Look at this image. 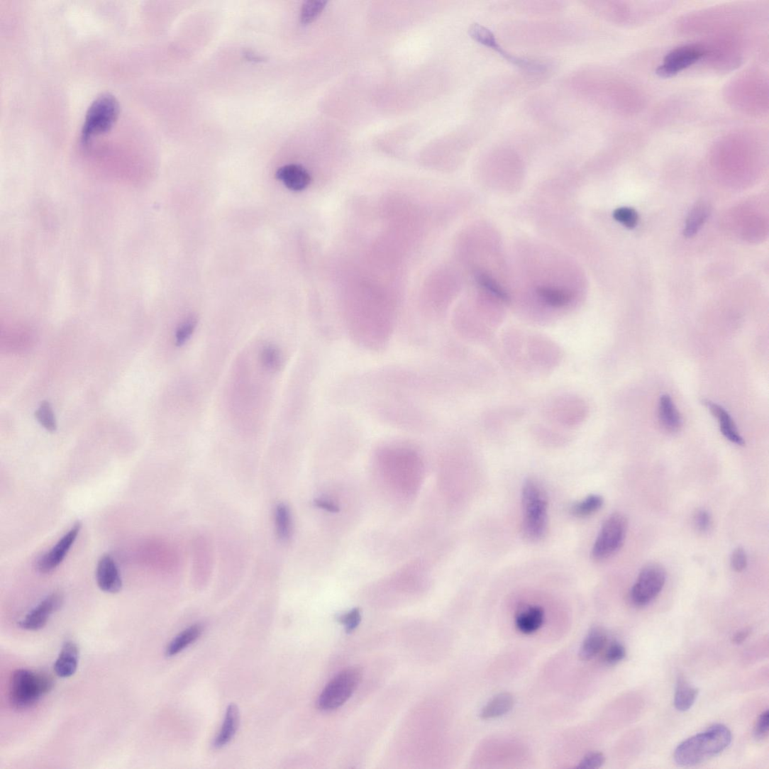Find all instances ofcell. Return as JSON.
I'll list each match as a JSON object with an SVG mask.
<instances>
[{"label":"cell","instance_id":"obj_2","mask_svg":"<svg viewBox=\"0 0 769 769\" xmlns=\"http://www.w3.org/2000/svg\"><path fill=\"white\" fill-rule=\"evenodd\" d=\"M731 741L730 730L724 725L716 724L682 742L675 751L674 759L679 765H697L721 753Z\"/></svg>","mask_w":769,"mask_h":769},{"label":"cell","instance_id":"obj_16","mask_svg":"<svg viewBox=\"0 0 769 769\" xmlns=\"http://www.w3.org/2000/svg\"><path fill=\"white\" fill-rule=\"evenodd\" d=\"M658 419L662 428L669 433H676L682 427V416L668 394L660 397L658 404Z\"/></svg>","mask_w":769,"mask_h":769},{"label":"cell","instance_id":"obj_43","mask_svg":"<svg viewBox=\"0 0 769 769\" xmlns=\"http://www.w3.org/2000/svg\"><path fill=\"white\" fill-rule=\"evenodd\" d=\"M243 57L250 62H261L264 61V58L258 55H255L250 50H245L243 52Z\"/></svg>","mask_w":769,"mask_h":769},{"label":"cell","instance_id":"obj_33","mask_svg":"<svg viewBox=\"0 0 769 769\" xmlns=\"http://www.w3.org/2000/svg\"><path fill=\"white\" fill-rule=\"evenodd\" d=\"M327 1L324 0H310L303 4L301 10V21L304 24L311 23L325 9Z\"/></svg>","mask_w":769,"mask_h":769},{"label":"cell","instance_id":"obj_13","mask_svg":"<svg viewBox=\"0 0 769 769\" xmlns=\"http://www.w3.org/2000/svg\"><path fill=\"white\" fill-rule=\"evenodd\" d=\"M63 602L62 594L55 592L45 598L19 623L22 629L36 631L43 629L51 614L58 611Z\"/></svg>","mask_w":769,"mask_h":769},{"label":"cell","instance_id":"obj_12","mask_svg":"<svg viewBox=\"0 0 769 769\" xmlns=\"http://www.w3.org/2000/svg\"><path fill=\"white\" fill-rule=\"evenodd\" d=\"M82 526L81 522H76L52 548L38 558L36 562V570L43 574L50 573L56 570L70 553L81 531Z\"/></svg>","mask_w":769,"mask_h":769},{"label":"cell","instance_id":"obj_31","mask_svg":"<svg viewBox=\"0 0 769 769\" xmlns=\"http://www.w3.org/2000/svg\"><path fill=\"white\" fill-rule=\"evenodd\" d=\"M537 294L546 304L553 306H566L572 299L570 292L555 288L542 287Z\"/></svg>","mask_w":769,"mask_h":769},{"label":"cell","instance_id":"obj_9","mask_svg":"<svg viewBox=\"0 0 769 769\" xmlns=\"http://www.w3.org/2000/svg\"><path fill=\"white\" fill-rule=\"evenodd\" d=\"M628 529L627 519L614 512L602 524L592 548V556L597 561L607 560L622 548Z\"/></svg>","mask_w":769,"mask_h":769},{"label":"cell","instance_id":"obj_25","mask_svg":"<svg viewBox=\"0 0 769 769\" xmlns=\"http://www.w3.org/2000/svg\"><path fill=\"white\" fill-rule=\"evenodd\" d=\"M203 632L201 624H194L177 635L170 643L165 651L166 656L171 658L178 655L192 643H194Z\"/></svg>","mask_w":769,"mask_h":769},{"label":"cell","instance_id":"obj_34","mask_svg":"<svg viewBox=\"0 0 769 769\" xmlns=\"http://www.w3.org/2000/svg\"><path fill=\"white\" fill-rule=\"evenodd\" d=\"M338 621L343 625L345 632L351 634L361 623V611L360 609H353L347 613L341 614Z\"/></svg>","mask_w":769,"mask_h":769},{"label":"cell","instance_id":"obj_29","mask_svg":"<svg viewBox=\"0 0 769 769\" xmlns=\"http://www.w3.org/2000/svg\"><path fill=\"white\" fill-rule=\"evenodd\" d=\"M709 214V207L704 203H699L690 211L686 223L685 235L687 237L695 236Z\"/></svg>","mask_w":769,"mask_h":769},{"label":"cell","instance_id":"obj_10","mask_svg":"<svg viewBox=\"0 0 769 769\" xmlns=\"http://www.w3.org/2000/svg\"><path fill=\"white\" fill-rule=\"evenodd\" d=\"M665 580V572L658 563H650L644 567L631 589L633 604L637 607L649 604L661 592Z\"/></svg>","mask_w":769,"mask_h":769},{"label":"cell","instance_id":"obj_15","mask_svg":"<svg viewBox=\"0 0 769 769\" xmlns=\"http://www.w3.org/2000/svg\"><path fill=\"white\" fill-rule=\"evenodd\" d=\"M279 181L290 190L302 191L309 186L311 177L301 165L289 164L282 166L276 173Z\"/></svg>","mask_w":769,"mask_h":769},{"label":"cell","instance_id":"obj_36","mask_svg":"<svg viewBox=\"0 0 769 769\" xmlns=\"http://www.w3.org/2000/svg\"><path fill=\"white\" fill-rule=\"evenodd\" d=\"M478 283L487 290L491 292L498 297L504 301L508 300V296L507 292L503 288L497 284V282L489 275L485 274H480L477 276Z\"/></svg>","mask_w":769,"mask_h":769},{"label":"cell","instance_id":"obj_32","mask_svg":"<svg viewBox=\"0 0 769 769\" xmlns=\"http://www.w3.org/2000/svg\"><path fill=\"white\" fill-rule=\"evenodd\" d=\"M35 417L38 423L48 431L55 432L57 429V421L52 407L48 402L41 403L35 412Z\"/></svg>","mask_w":769,"mask_h":769},{"label":"cell","instance_id":"obj_20","mask_svg":"<svg viewBox=\"0 0 769 769\" xmlns=\"http://www.w3.org/2000/svg\"><path fill=\"white\" fill-rule=\"evenodd\" d=\"M545 614L543 609L532 606L522 609L516 618L517 629L522 634H531L543 626Z\"/></svg>","mask_w":769,"mask_h":769},{"label":"cell","instance_id":"obj_35","mask_svg":"<svg viewBox=\"0 0 769 769\" xmlns=\"http://www.w3.org/2000/svg\"><path fill=\"white\" fill-rule=\"evenodd\" d=\"M613 216L614 220L621 223L628 228H634L638 223V214L631 208H620L615 210Z\"/></svg>","mask_w":769,"mask_h":769},{"label":"cell","instance_id":"obj_44","mask_svg":"<svg viewBox=\"0 0 769 769\" xmlns=\"http://www.w3.org/2000/svg\"><path fill=\"white\" fill-rule=\"evenodd\" d=\"M316 504L317 507L326 509V510L332 512L337 511L338 509L334 504L326 501H322V499H319V501H317Z\"/></svg>","mask_w":769,"mask_h":769},{"label":"cell","instance_id":"obj_24","mask_svg":"<svg viewBox=\"0 0 769 769\" xmlns=\"http://www.w3.org/2000/svg\"><path fill=\"white\" fill-rule=\"evenodd\" d=\"M515 700L510 694H499L491 699L482 709L480 716L482 719H494L502 717L514 708Z\"/></svg>","mask_w":769,"mask_h":769},{"label":"cell","instance_id":"obj_21","mask_svg":"<svg viewBox=\"0 0 769 769\" xmlns=\"http://www.w3.org/2000/svg\"><path fill=\"white\" fill-rule=\"evenodd\" d=\"M239 711L235 704H229L221 732L216 737L213 746L221 749L228 744L236 734L239 725Z\"/></svg>","mask_w":769,"mask_h":769},{"label":"cell","instance_id":"obj_26","mask_svg":"<svg viewBox=\"0 0 769 769\" xmlns=\"http://www.w3.org/2000/svg\"><path fill=\"white\" fill-rule=\"evenodd\" d=\"M698 694V689L691 687L684 677H679L674 698L675 709L680 712L688 711L694 706Z\"/></svg>","mask_w":769,"mask_h":769},{"label":"cell","instance_id":"obj_38","mask_svg":"<svg viewBox=\"0 0 769 769\" xmlns=\"http://www.w3.org/2000/svg\"><path fill=\"white\" fill-rule=\"evenodd\" d=\"M625 657V648L619 643H614L607 651L605 660L609 664H615L623 660Z\"/></svg>","mask_w":769,"mask_h":769},{"label":"cell","instance_id":"obj_18","mask_svg":"<svg viewBox=\"0 0 769 769\" xmlns=\"http://www.w3.org/2000/svg\"><path fill=\"white\" fill-rule=\"evenodd\" d=\"M79 649L72 641L63 644L59 657L55 663V671L60 677L72 676L78 669Z\"/></svg>","mask_w":769,"mask_h":769},{"label":"cell","instance_id":"obj_4","mask_svg":"<svg viewBox=\"0 0 769 769\" xmlns=\"http://www.w3.org/2000/svg\"><path fill=\"white\" fill-rule=\"evenodd\" d=\"M545 80L541 77L524 72L519 75L497 77L481 86V109H492L502 106Z\"/></svg>","mask_w":769,"mask_h":769},{"label":"cell","instance_id":"obj_14","mask_svg":"<svg viewBox=\"0 0 769 769\" xmlns=\"http://www.w3.org/2000/svg\"><path fill=\"white\" fill-rule=\"evenodd\" d=\"M96 580L102 592L117 594L121 591V575L116 563L110 555L106 554L100 558L97 563Z\"/></svg>","mask_w":769,"mask_h":769},{"label":"cell","instance_id":"obj_41","mask_svg":"<svg viewBox=\"0 0 769 769\" xmlns=\"http://www.w3.org/2000/svg\"><path fill=\"white\" fill-rule=\"evenodd\" d=\"M695 526L700 532H707L712 526V517L707 510H699L695 518Z\"/></svg>","mask_w":769,"mask_h":769},{"label":"cell","instance_id":"obj_28","mask_svg":"<svg viewBox=\"0 0 769 769\" xmlns=\"http://www.w3.org/2000/svg\"><path fill=\"white\" fill-rule=\"evenodd\" d=\"M604 501L600 495H589L582 501L575 503L571 508V514L579 518H585L596 514L604 505Z\"/></svg>","mask_w":769,"mask_h":769},{"label":"cell","instance_id":"obj_17","mask_svg":"<svg viewBox=\"0 0 769 769\" xmlns=\"http://www.w3.org/2000/svg\"><path fill=\"white\" fill-rule=\"evenodd\" d=\"M704 404L709 408L711 413L719 421L721 432L724 437L738 446H744L745 441L740 435L734 419L726 410L723 406L710 401H704Z\"/></svg>","mask_w":769,"mask_h":769},{"label":"cell","instance_id":"obj_22","mask_svg":"<svg viewBox=\"0 0 769 769\" xmlns=\"http://www.w3.org/2000/svg\"><path fill=\"white\" fill-rule=\"evenodd\" d=\"M607 636L601 627H594L585 637L580 651V658L584 661L593 659L604 649Z\"/></svg>","mask_w":769,"mask_h":769},{"label":"cell","instance_id":"obj_7","mask_svg":"<svg viewBox=\"0 0 769 769\" xmlns=\"http://www.w3.org/2000/svg\"><path fill=\"white\" fill-rule=\"evenodd\" d=\"M120 114L119 101L110 94L98 96L89 107L82 126L81 140L87 145L96 136L112 130Z\"/></svg>","mask_w":769,"mask_h":769},{"label":"cell","instance_id":"obj_6","mask_svg":"<svg viewBox=\"0 0 769 769\" xmlns=\"http://www.w3.org/2000/svg\"><path fill=\"white\" fill-rule=\"evenodd\" d=\"M469 35L474 41L493 50L511 65L521 70V72L542 77L547 79L550 74L553 72L555 67L552 62L519 57L509 52L499 42L497 37L491 30L479 23L470 25Z\"/></svg>","mask_w":769,"mask_h":769},{"label":"cell","instance_id":"obj_8","mask_svg":"<svg viewBox=\"0 0 769 769\" xmlns=\"http://www.w3.org/2000/svg\"><path fill=\"white\" fill-rule=\"evenodd\" d=\"M363 673L360 668L345 669L331 679L317 701L319 710L330 712L339 709L353 696L361 683Z\"/></svg>","mask_w":769,"mask_h":769},{"label":"cell","instance_id":"obj_3","mask_svg":"<svg viewBox=\"0 0 769 769\" xmlns=\"http://www.w3.org/2000/svg\"><path fill=\"white\" fill-rule=\"evenodd\" d=\"M522 530L531 542L540 541L548 529V496L543 486L534 479L524 481L521 491Z\"/></svg>","mask_w":769,"mask_h":769},{"label":"cell","instance_id":"obj_11","mask_svg":"<svg viewBox=\"0 0 769 769\" xmlns=\"http://www.w3.org/2000/svg\"><path fill=\"white\" fill-rule=\"evenodd\" d=\"M707 55L708 49L702 45L690 44L674 48L665 55L656 73L662 79L672 78Z\"/></svg>","mask_w":769,"mask_h":769},{"label":"cell","instance_id":"obj_37","mask_svg":"<svg viewBox=\"0 0 769 769\" xmlns=\"http://www.w3.org/2000/svg\"><path fill=\"white\" fill-rule=\"evenodd\" d=\"M730 565L736 572L744 571L748 565V558L746 551L741 547L736 548L730 558Z\"/></svg>","mask_w":769,"mask_h":769},{"label":"cell","instance_id":"obj_39","mask_svg":"<svg viewBox=\"0 0 769 769\" xmlns=\"http://www.w3.org/2000/svg\"><path fill=\"white\" fill-rule=\"evenodd\" d=\"M605 763L604 755L599 752L588 753L580 763L579 768H598Z\"/></svg>","mask_w":769,"mask_h":769},{"label":"cell","instance_id":"obj_19","mask_svg":"<svg viewBox=\"0 0 769 769\" xmlns=\"http://www.w3.org/2000/svg\"><path fill=\"white\" fill-rule=\"evenodd\" d=\"M512 9L524 14L548 16L557 14L565 7L557 0H524L512 3Z\"/></svg>","mask_w":769,"mask_h":769},{"label":"cell","instance_id":"obj_5","mask_svg":"<svg viewBox=\"0 0 769 769\" xmlns=\"http://www.w3.org/2000/svg\"><path fill=\"white\" fill-rule=\"evenodd\" d=\"M54 687L52 677L43 673L18 670L10 679L9 699L17 709L31 708Z\"/></svg>","mask_w":769,"mask_h":769},{"label":"cell","instance_id":"obj_1","mask_svg":"<svg viewBox=\"0 0 769 769\" xmlns=\"http://www.w3.org/2000/svg\"><path fill=\"white\" fill-rule=\"evenodd\" d=\"M504 40L525 47H558L583 41V26L565 21H514L503 25Z\"/></svg>","mask_w":769,"mask_h":769},{"label":"cell","instance_id":"obj_42","mask_svg":"<svg viewBox=\"0 0 769 769\" xmlns=\"http://www.w3.org/2000/svg\"><path fill=\"white\" fill-rule=\"evenodd\" d=\"M751 629H745V630H742L741 631H738L734 636V638H733L734 643L735 644H737V645L742 644L748 638V636L751 635Z\"/></svg>","mask_w":769,"mask_h":769},{"label":"cell","instance_id":"obj_27","mask_svg":"<svg viewBox=\"0 0 769 769\" xmlns=\"http://www.w3.org/2000/svg\"><path fill=\"white\" fill-rule=\"evenodd\" d=\"M276 531L281 541H287L292 533V517L289 508L284 504H279L275 512Z\"/></svg>","mask_w":769,"mask_h":769},{"label":"cell","instance_id":"obj_40","mask_svg":"<svg viewBox=\"0 0 769 769\" xmlns=\"http://www.w3.org/2000/svg\"><path fill=\"white\" fill-rule=\"evenodd\" d=\"M769 713L766 710L763 712L754 727V736L758 740H763L768 735Z\"/></svg>","mask_w":769,"mask_h":769},{"label":"cell","instance_id":"obj_23","mask_svg":"<svg viewBox=\"0 0 769 769\" xmlns=\"http://www.w3.org/2000/svg\"><path fill=\"white\" fill-rule=\"evenodd\" d=\"M258 360L260 367L269 374L277 373L284 363L283 352L274 343L262 345L259 350Z\"/></svg>","mask_w":769,"mask_h":769},{"label":"cell","instance_id":"obj_30","mask_svg":"<svg viewBox=\"0 0 769 769\" xmlns=\"http://www.w3.org/2000/svg\"><path fill=\"white\" fill-rule=\"evenodd\" d=\"M198 319L194 315L187 316L178 324L175 331V344L177 348H183L187 344L197 330Z\"/></svg>","mask_w":769,"mask_h":769}]
</instances>
